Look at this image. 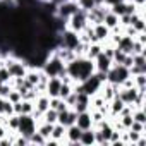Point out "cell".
I'll return each mask as SVG.
<instances>
[{
  "label": "cell",
  "mask_w": 146,
  "mask_h": 146,
  "mask_svg": "<svg viewBox=\"0 0 146 146\" xmlns=\"http://www.w3.org/2000/svg\"><path fill=\"white\" fill-rule=\"evenodd\" d=\"M95 62L88 57H74L72 60H69L65 64V74L74 81V83H81L86 78H90L93 72H95Z\"/></svg>",
  "instance_id": "cell-1"
},
{
  "label": "cell",
  "mask_w": 146,
  "mask_h": 146,
  "mask_svg": "<svg viewBox=\"0 0 146 146\" xmlns=\"http://www.w3.org/2000/svg\"><path fill=\"white\" fill-rule=\"evenodd\" d=\"M40 69L45 72L48 78H60V76L65 74V62H64L62 58H58L55 53L50 52Z\"/></svg>",
  "instance_id": "cell-2"
},
{
  "label": "cell",
  "mask_w": 146,
  "mask_h": 146,
  "mask_svg": "<svg viewBox=\"0 0 146 146\" xmlns=\"http://www.w3.org/2000/svg\"><path fill=\"white\" fill-rule=\"evenodd\" d=\"M79 45H81L79 33L72 31V29H69V28H65L62 33H58V46H62V48H67V50H72V52H74Z\"/></svg>",
  "instance_id": "cell-3"
},
{
  "label": "cell",
  "mask_w": 146,
  "mask_h": 146,
  "mask_svg": "<svg viewBox=\"0 0 146 146\" xmlns=\"http://www.w3.org/2000/svg\"><path fill=\"white\" fill-rule=\"evenodd\" d=\"M129 76H131L129 69L124 67L122 64H112V67L107 70V81L112 84H117V86H120Z\"/></svg>",
  "instance_id": "cell-4"
},
{
  "label": "cell",
  "mask_w": 146,
  "mask_h": 146,
  "mask_svg": "<svg viewBox=\"0 0 146 146\" xmlns=\"http://www.w3.org/2000/svg\"><path fill=\"white\" fill-rule=\"evenodd\" d=\"M38 120L31 115V113H21L19 115V127H17V134H23L26 137H29L35 131H36Z\"/></svg>",
  "instance_id": "cell-5"
},
{
  "label": "cell",
  "mask_w": 146,
  "mask_h": 146,
  "mask_svg": "<svg viewBox=\"0 0 146 146\" xmlns=\"http://www.w3.org/2000/svg\"><path fill=\"white\" fill-rule=\"evenodd\" d=\"M86 24H90L88 23V17H86V12L84 11H78L76 14H72L69 19H67V28L69 29H72V31H76V33H81L84 28H86Z\"/></svg>",
  "instance_id": "cell-6"
},
{
  "label": "cell",
  "mask_w": 146,
  "mask_h": 146,
  "mask_svg": "<svg viewBox=\"0 0 146 146\" xmlns=\"http://www.w3.org/2000/svg\"><path fill=\"white\" fill-rule=\"evenodd\" d=\"M110 11V7L107 5V4H98V5H95L91 11H88L86 12V17H88V23L93 26V24H98V23H103V17H105V14Z\"/></svg>",
  "instance_id": "cell-7"
},
{
  "label": "cell",
  "mask_w": 146,
  "mask_h": 146,
  "mask_svg": "<svg viewBox=\"0 0 146 146\" xmlns=\"http://www.w3.org/2000/svg\"><path fill=\"white\" fill-rule=\"evenodd\" d=\"M79 11V5H78V2H74V0H67V2H62V4H58L57 5V11H55V16H58V17H62V19H69L72 14H76Z\"/></svg>",
  "instance_id": "cell-8"
},
{
  "label": "cell",
  "mask_w": 146,
  "mask_h": 146,
  "mask_svg": "<svg viewBox=\"0 0 146 146\" xmlns=\"http://www.w3.org/2000/svg\"><path fill=\"white\" fill-rule=\"evenodd\" d=\"M81 129L72 124V125H67L65 127V137H64V144H69V146H78L79 144V137H81Z\"/></svg>",
  "instance_id": "cell-9"
},
{
  "label": "cell",
  "mask_w": 146,
  "mask_h": 146,
  "mask_svg": "<svg viewBox=\"0 0 146 146\" xmlns=\"http://www.w3.org/2000/svg\"><path fill=\"white\" fill-rule=\"evenodd\" d=\"M117 96L125 103V105H134V100L137 96V88L132 86V88H120L119 86V93Z\"/></svg>",
  "instance_id": "cell-10"
},
{
  "label": "cell",
  "mask_w": 146,
  "mask_h": 146,
  "mask_svg": "<svg viewBox=\"0 0 146 146\" xmlns=\"http://www.w3.org/2000/svg\"><path fill=\"white\" fill-rule=\"evenodd\" d=\"M76 119H78V112L74 108H67L64 112H58V119L57 122L62 124V125H72V124H76Z\"/></svg>",
  "instance_id": "cell-11"
},
{
  "label": "cell",
  "mask_w": 146,
  "mask_h": 146,
  "mask_svg": "<svg viewBox=\"0 0 146 146\" xmlns=\"http://www.w3.org/2000/svg\"><path fill=\"white\" fill-rule=\"evenodd\" d=\"M76 125H78L81 131L93 129V119H91V112H90V110L79 112V113H78V119H76Z\"/></svg>",
  "instance_id": "cell-12"
},
{
  "label": "cell",
  "mask_w": 146,
  "mask_h": 146,
  "mask_svg": "<svg viewBox=\"0 0 146 146\" xmlns=\"http://www.w3.org/2000/svg\"><path fill=\"white\" fill-rule=\"evenodd\" d=\"M93 33H95V36H96V40H98L100 43L108 41V38H110V35H112V31H110V29H108L103 23L93 24Z\"/></svg>",
  "instance_id": "cell-13"
},
{
  "label": "cell",
  "mask_w": 146,
  "mask_h": 146,
  "mask_svg": "<svg viewBox=\"0 0 146 146\" xmlns=\"http://www.w3.org/2000/svg\"><path fill=\"white\" fill-rule=\"evenodd\" d=\"M93 62H95V69L96 70H100V72H107L110 67H112V58H108L103 52L100 53V55H96L95 58H93Z\"/></svg>",
  "instance_id": "cell-14"
},
{
  "label": "cell",
  "mask_w": 146,
  "mask_h": 146,
  "mask_svg": "<svg viewBox=\"0 0 146 146\" xmlns=\"http://www.w3.org/2000/svg\"><path fill=\"white\" fill-rule=\"evenodd\" d=\"M132 43H134V38H132V36H127V35L122 33L115 46H117L119 50H122L124 53H132Z\"/></svg>",
  "instance_id": "cell-15"
},
{
  "label": "cell",
  "mask_w": 146,
  "mask_h": 146,
  "mask_svg": "<svg viewBox=\"0 0 146 146\" xmlns=\"http://www.w3.org/2000/svg\"><path fill=\"white\" fill-rule=\"evenodd\" d=\"M60 84H62V79H60V78H48V83H46V90H45V93H46L50 98L58 96Z\"/></svg>",
  "instance_id": "cell-16"
},
{
  "label": "cell",
  "mask_w": 146,
  "mask_h": 146,
  "mask_svg": "<svg viewBox=\"0 0 146 146\" xmlns=\"http://www.w3.org/2000/svg\"><path fill=\"white\" fill-rule=\"evenodd\" d=\"M103 24H105L110 31H117V29H120L119 16H117V14H113V12H110V11L105 14V17H103Z\"/></svg>",
  "instance_id": "cell-17"
},
{
  "label": "cell",
  "mask_w": 146,
  "mask_h": 146,
  "mask_svg": "<svg viewBox=\"0 0 146 146\" xmlns=\"http://www.w3.org/2000/svg\"><path fill=\"white\" fill-rule=\"evenodd\" d=\"M46 108H50V96L46 93H40L36 96V100H35V110L43 113Z\"/></svg>",
  "instance_id": "cell-18"
},
{
  "label": "cell",
  "mask_w": 146,
  "mask_h": 146,
  "mask_svg": "<svg viewBox=\"0 0 146 146\" xmlns=\"http://www.w3.org/2000/svg\"><path fill=\"white\" fill-rule=\"evenodd\" d=\"M50 137L53 139V141H57L58 144H62V141H64V137H65V125H62V124H53V129H52V134H50Z\"/></svg>",
  "instance_id": "cell-19"
},
{
  "label": "cell",
  "mask_w": 146,
  "mask_h": 146,
  "mask_svg": "<svg viewBox=\"0 0 146 146\" xmlns=\"http://www.w3.org/2000/svg\"><path fill=\"white\" fill-rule=\"evenodd\" d=\"M40 76H41V69H38V67H29L28 72H26V76H24V79H26L28 83H31L33 86H36V84L40 83Z\"/></svg>",
  "instance_id": "cell-20"
},
{
  "label": "cell",
  "mask_w": 146,
  "mask_h": 146,
  "mask_svg": "<svg viewBox=\"0 0 146 146\" xmlns=\"http://www.w3.org/2000/svg\"><path fill=\"white\" fill-rule=\"evenodd\" d=\"M79 144H83V146H93L95 144V127L93 129H86V131L81 132Z\"/></svg>",
  "instance_id": "cell-21"
},
{
  "label": "cell",
  "mask_w": 146,
  "mask_h": 146,
  "mask_svg": "<svg viewBox=\"0 0 146 146\" xmlns=\"http://www.w3.org/2000/svg\"><path fill=\"white\" fill-rule=\"evenodd\" d=\"M102 50H103V43H100V41H96V43H90V45H88V50H86V53H84V57H88V58L93 60L96 55L102 53Z\"/></svg>",
  "instance_id": "cell-22"
},
{
  "label": "cell",
  "mask_w": 146,
  "mask_h": 146,
  "mask_svg": "<svg viewBox=\"0 0 146 146\" xmlns=\"http://www.w3.org/2000/svg\"><path fill=\"white\" fill-rule=\"evenodd\" d=\"M4 125L7 127V131H11V132H17V127H19V115H17V113H12V115L5 117Z\"/></svg>",
  "instance_id": "cell-23"
},
{
  "label": "cell",
  "mask_w": 146,
  "mask_h": 146,
  "mask_svg": "<svg viewBox=\"0 0 146 146\" xmlns=\"http://www.w3.org/2000/svg\"><path fill=\"white\" fill-rule=\"evenodd\" d=\"M57 119H58V112L55 108H46L41 115V120L48 124H57Z\"/></svg>",
  "instance_id": "cell-24"
},
{
  "label": "cell",
  "mask_w": 146,
  "mask_h": 146,
  "mask_svg": "<svg viewBox=\"0 0 146 146\" xmlns=\"http://www.w3.org/2000/svg\"><path fill=\"white\" fill-rule=\"evenodd\" d=\"M52 129H53V124H48V122H43V120H40V122H38V125H36V131H38L45 139H48V137H50Z\"/></svg>",
  "instance_id": "cell-25"
},
{
  "label": "cell",
  "mask_w": 146,
  "mask_h": 146,
  "mask_svg": "<svg viewBox=\"0 0 146 146\" xmlns=\"http://www.w3.org/2000/svg\"><path fill=\"white\" fill-rule=\"evenodd\" d=\"M132 79H134V86L137 88V91H146V72L132 76Z\"/></svg>",
  "instance_id": "cell-26"
},
{
  "label": "cell",
  "mask_w": 146,
  "mask_h": 146,
  "mask_svg": "<svg viewBox=\"0 0 146 146\" xmlns=\"http://www.w3.org/2000/svg\"><path fill=\"white\" fill-rule=\"evenodd\" d=\"M108 144L110 146H122V131L113 129L110 137H108Z\"/></svg>",
  "instance_id": "cell-27"
},
{
  "label": "cell",
  "mask_w": 146,
  "mask_h": 146,
  "mask_svg": "<svg viewBox=\"0 0 146 146\" xmlns=\"http://www.w3.org/2000/svg\"><path fill=\"white\" fill-rule=\"evenodd\" d=\"M0 113L5 115V117H9V115L14 113V107H12V103H11L7 98H4V102H2V108H0Z\"/></svg>",
  "instance_id": "cell-28"
},
{
  "label": "cell",
  "mask_w": 146,
  "mask_h": 146,
  "mask_svg": "<svg viewBox=\"0 0 146 146\" xmlns=\"http://www.w3.org/2000/svg\"><path fill=\"white\" fill-rule=\"evenodd\" d=\"M131 26H132L137 33H144V31H146V21H144V16H139Z\"/></svg>",
  "instance_id": "cell-29"
},
{
  "label": "cell",
  "mask_w": 146,
  "mask_h": 146,
  "mask_svg": "<svg viewBox=\"0 0 146 146\" xmlns=\"http://www.w3.org/2000/svg\"><path fill=\"white\" fill-rule=\"evenodd\" d=\"M132 120L141 122V124H146V113H144V108H134V110H132Z\"/></svg>",
  "instance_id": "cell-30"
},
{
  "label": "cell",
  "mask_w": 146,
  "mask_h": 146,
  "mask_svg": "<svg viewBox=\"0 0 146 146\" xmlns=\"http://www.w3.org/2000/svg\"><path fill=\"white\" fill-rule=\"evenodd\" d=\"M76 2H78L79 9H81V11H84V12H88V11H91L95 5H98L95 0H76Z\"/></svg>",
  "instance_id": "cell-31"
},
{
  "label": "cell",
  "mask_w": 146,
  "mask_h": 146,
  "mask_svg": "<svg viewBox=\"0 0 146 146\" xmlns=\"http://www.w3.org/2000/svg\"><path fill=\"white\" fill-rule=\"evenodd\" d=\"M35 110V102L29 100H21V113H33ZM19 113V115H21Z\"/></svg>",
  "instance_id": "cell-32"
},
{
  "label": "cell",
  "mask_w": 146,
  "mask_h": 146,
  "mask_svg": "<svg viewBox=\"0 0 146 146\" xmlns=\"http://www.w3.org/2000/svg\"><path fill=\"white\" fill-rule=\"evenodd\" d=\"M70 93H72V84L62 83V84H60V90H58V96H60L62 100H65V98H67Z\"/></svg>",
  "instance_id": "cell-33"
},
{
  "label": "cell",
  "mask_w": 146,
  "mask_h": 146,
  "mask_svg": "<svg viewBox=\"0 0 146 146\" xmlns=\"http://www.w3.org/2000/svg\"><path fill=\"white\" fill-rule=\"evenodd\" d=\"M28 139H29V144H45V143H46V139H45L38 131H35Z\"/></svg>",
  "instance_id": "cell-34"
},
{
  "label": "cell",
  "mask_w": 146,
  "mask_h": 146,
  "mask_svg": "<svg viewBox=\"0 0 146 146\" xmlns=\"http://www.w3.org/2000/svg\"><path fill=\"white\" fill-rule=\"evenodd\" d=\"M7 100H9L11 103H16V102H21V100H23V95L19 93V90L12 88L11 93H9V96H7Z\"/></svg>",
  "instance_id": "cell-35"
},
{
  "label": "cell",
  "mask_w": 146,
  "mask_h": 146,
  "mask_svg": "<svg viewBox=\"0 0 146 146\" xmlns=\"http://www.w3.org/2000/svg\"><path fill=\"white\" fill-rule=\"evenodd\" d=\"M129 129L131 131H136L139 134H146V124H141V122H136V120H132V124H131Z\"/></svg>",
  "instance_id": "cell-36"
},
{
  "label": "cell",
  "mask_w": 146,
  "mask_h": 146,
  "mask_svg": "<svg viewBox=\"0 0 146 146\" xmlns=\"http://www.w3.org/2000/svg\"><path fill=\"white\" fill-rule=\"evenodd\" d=\"M11 90H12L11 83H2V84H0V98H7L9 93H11Z\"/></svg>",
  "instance_id": "cell-37"
},
{
  "label": "cell",
  "mask_w": 146,
  "mask_h": 146,
  "mask_svg": "<svg viewBox=\"0 0 146 146\" xmlns=\"http://www.w3.org/2000/svg\"><path fill=\"white\" fill-rule=\"evenodd\" d=\"M0 79H2V83H11V79H12L5 65H0Z\"/></svg>",
  "instance_id": "cell-38"
},
{
  "label": "cell",
  "mask_w": 146,
  "mask_h": 146,
  "mask_svg": "<svg viewBox=\"0 0 146 146\" xmlns=\"http://www.w3.org/2000/svg\"><path fill=\"white\" fill-rule=\"evenodd\" d=\"M144 48H146V45H143L137 40H134V43H132V53L131 55H134V53H144Z\"/></svg>",
  "instance_id": "cell-39"
},
{
  "label": "cell",
  "mask_w": 146,
  "mask_h": 146,
  "mask_svg": "<svg viewBox=\"0 0 146 146\" xmlns=\"http://www.w3.org/2000/svg\"><path fill=\"white\" fill-rule=\"evenodd\" d=\"M141 72H146V67H136V65H131V67H129V74H131V76L141 74Z\"/></svg>",
  "instance_id": "cell-40"
},
{
  "label": "cell",
  "mask_w": 146,
  "mask_h": 146,
  "mask_svg": "<svg viewBox=\"0 0 146 146\" xmlns=\"http://www.w3.org/2000/svg\"><path fill=\"white\" fill-rule=\"evenodd\" d=\"M131 2L137 7L139 12H143V9H144V5H146V0H131Z\"/></svg>",
  "instance_id": "cell-41"
},
{
  "label": "cell",
  "mask_w": 146,
  "mask_h": 146,
  "mask_svg": "<svg viewBox=\"0 0 146 146\" xmlns=\"http://www.w3.org/2000/svg\"><path fill=\"white\" fill-rule=\"evenodd\" d=\"M134 86V79H132V76H129L122 84H120V88H132Z\"/></svg>",
  "instance_id": "cell-42"
},
{
  "label": "cell",
  "mask_w": 146,
  "mask_h": 146,
  "mask_svg": "<svg viewBox=\"0 0 146 146\" xmlns=\"http://www.w3.org/2000/svg\"><path fill=\"white\" fill-rule=\"evenodd\" d=\"M117 2H124V0H105L103 4H107V5L110 7V5H113V4H117Z\"/></svg>",
  "instance_id": "cell-43"
},
{
  "label": "cell",
  "mask_w": 146,
  "mask_h": 146,
  "mask_svg": "<svg viewBox=\"0 0 146 146\" xmlns=\"http://www.w3.org/2000/svg\"><path fill=\"white\" fill-rule=\"evenodd\" d=\"M52 2H53L55 5H58V4H62V2H67V0H52Z\"/></svg>",
  "instance_id": "cell-44"
},
{
  "label": "cell",
  "mask_w": 146,
  "mask_h": 146,
  "mask_svg": "<svg viewBox=\"0 0 146 146\" xmlns=\"http://www.w3.org/2000/svg\"><path fill=\"white\" fill-rule=\"evenodd\" d=\"M95 2H96V4H103V2H105V0H95Z\"/></svg>",
  "instance_id": "cell-45"
},
{
  "label": "cell",
  "mask_w": 146,
  "mask_h": 146,
  "mask_svg": "<svg viewBox=\"0 0 146 146\" xmlns=\"http://www.w3.org/2000/svg\"><path fill=\"white\" fill-rule=\"evenodd\" d=\"M40 2H45V0H40Z\"/></svg>",
  "instance_id": "cell-46"
},
{
  "label": "cell",
  "mask_w": 146,
  "mask_h": 146,
  "mask_svg": "<svg viewBox=\"0 0 146 146\" xmlns=\"http://www.w3.org/2000/svg\"><path fill=\"white\" fill-rule=\"evenodd\" d=\"M74 2H76V0H74Z\"/></svg>",
  "instance_id": "cell-47"
}]
</instances>
